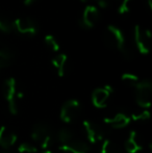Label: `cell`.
Instances as JSON below:
<instances>
[{
    "instance_id": "277c9868",
    "label": "cell",
    "mask_w": 152,
    "mask_h": 153,
    "mask_svg": "<svg viewBox=\"0 0 152 153\" xmlns=\"http://www.w3.org/2000/svg\"><path fill=\"white\" fill-rule=\"evenodd\" d=\"M134 44L141 54H148L150 51L151 31L148 28H143L141 25H136L133 29Z\"/></svg>"
},
{
    "instance_id": "7a4b0ae2",
    "label": "cell",
    "mask_w": 152,
    "mask_h": 153,
    "mask_svg": "<svg viewBox=\"0 0 152 153\" xmlns=\"http://www.w3.org/2000/svg\"><path fill=\"white\" fill-rule=\"evenodd\" d=\"M52 130L46 123L40 122L33 126L31 131V139L35 143H38L42 149L47 150V148L52 143Z\"/></svg>"
},
{
    "instance_id": "ffe728a7",
    "label": "cell",
    "mask_w": 152,
    "mask_h": 153,
    "mask_svg": "<svg viewBox=\"0 0 152 153\" xmlns=\"http://www.w3.org/2000/svg\"><path fill=\"white\" fill-rule=\"evenodd\" d=\"M121 80L124 85H128V87H136L138 85L139 80V77L136 75L132 74V73H123L121 76Z\"/></svg>"
},
{
    "instance_id": "e0dca14e",
    "label": "cell",
    "mask_w": 152,
    "mask_h": 153,
    "mask_svg": "<svg viewBox=\"0 0 152 153\" xmlns=\"http://www.w3.org/2000/svg\"><path fill=\"white\" fill-rule=\"evenodd\" d=\"M56 137H57V141H59L62 145H65V144L69 143V142H71L72 140L74 139V134L69 128L64 127V128L59 130V132H57V134H56Z\"/></svg>"
},
{
    "instance_id": "5b68a950",
    "label": "cell",
    "mask_w": 152,
    "mask_h": 153,
    "mask_svg": "<svg viewBox=\"0 0 152 153\" xmlns=\"http://www.w3.org/2000/svg\"><path fill=\"white\" fill-rule=\"evenodd\" d=\"M134 89L138 105L143 109H148L151 105L152 83L149 80H140Z\"/></svg>"
},
{
    "instance_id": "f1b7e54d",
    "label": "cell",
    "mask_w": 152,
    "mask_h": 153,
    "mask_svg": "<svg viewBox=\"0 0 152 153\" xmlns=\"http://www.w3.org/2000/svg\"><path fill=\"white\" fill-rule=\"evenodd\" d=\"M0 153H13V152L10 151V149H8V150H5V149H3V150H1V152H0Z\"/></svg>"
},
{
    "instance_id": "6da1fadb",
    "label": "cell",
    "mask_w": 152,
    "mask_h": 153,
    "mask_svg": "<svg viewBox=\"0 0 152 153\" xmlns=\"http://www.w3.org/2000/svg\"><path fill=\"white\" fill-rule=\"evenodd\" d=\"M103 42L106 47L119 50L120 52H122L127 46L123 31L115 25H108L105 28L103 32Z\"/></svg>"
},
{
    "instance_id": "d4e9b609",
    "label": "cell",
    "mask_w": 152,
    "mask_h": 153,
    "mask_svg": "<svg viewBox=\"0 0 152 153\" xmlns=\"http://www.w3.org/2000/svg\"><path fill=\"white\" fill-rule=\"evenodd\" d=\"M97 3L100 8H106L108 6V0H97Z\"/></svg>"
},
{
    "instance_id": "ac0fdd59",
    "label": "cell",
    "mask_w": 152,
    "mask_h": 153,
    "mask_svg": "<svg viewBox=\"0 0 152 153\" xmlns=\"http://www.w3.org/2000/svg\"><path fill=\"white\" fill-rule=\"evenodd\" d=\"M101 153H123L122 149L112 140H104L101 146Z\"/></svg>"
},
{
    "instance_id": "9a60e30c",
    "label": "cell",
    "mask_w": 152,
    "mask_h": 153,
    "mask_svg": "<svg viewBox=\"0 0 152 153\" xmlns=\"http://www.w3.org/2000/svg\"><path fill=\"white\" fill-rule=\"evenodd\" d=\"M124 148H125V151L127 153H138L143 149V146L141 145L140 141H139V135L136 131H130L129 137L124 144Z\"/></svg>"
},
{
    "instance_id": "9c48e42d",
    "label": "cell",
    "mask_w": 152,
    "mask_h": 153,
    "mask_svg": "<svg viewBox=\"0 0 152 153\" xmlns=\"http://www.w3.org/2000/svg\"><path fill=\"white\" fill-rule=\"evenodd\" d=\"M99 10L95 5H90L85 6V8L83 10L82 15L80 17L79 20V25L82 27L83 29H91L95 26V24L99 20Z\"/></svg>"
},
{
    "instance_id": "7c38bea8",
    "label": "cell",
    "mask_w": 152,
    "mask_h": 153,
    "mask_svg": "<svg viewBox=\"0 0 152 153\" xmlns=\"http://www.w3.org/2000/svg\"><path fill=\"white\" fill-rule=\"evenodd\" d=\"M18 141V137L13 130L6 126L0 127V147L2 149L8 150L12 148Z\"/></svg>"
},
{
    "instance_id": "4316f807",
    "label": "cell",
    "mask_w": 152,
    "mask_h": 153,
    "mask_svg": "<svg viewBox=\"0 0 152 153\" xmlns=\"http://www.w3.org/2000/svg\"><path fill=\"white\" fill-rule=\"evenodd\" d=\"M147 5H148L149 10H152V0H147Z\"/></svg>"
},
{
    "instance_id": "d6986e66",
    "label": "cell",
    "mask_w": 152,
    "mask_h": 153,
    "mask_svg": "<svg viewBox=\"0 0 152 153\" xmlns=\"http://www.w3.org/2000/svg\"><path fill=\"white\" fill-rule=\"evenodd\" d=\"M44 43L46 47L52 52H57L59 50V44L56 41V39L52 34H46L44 38Z\"/></svg>"
},
{
    "instance_id": "8fae6325",
    "label": "cell",
    "mask_w": 152,
    "mask_h": 153,
    "mask_svg": "<svg viewBox=\"0 0 152 153\" xmlns=\"http://www.w3.org/2000/svg\"><path fill=\"white\" fill-rule=\"evenodd\" d=\"M59 149L63 153H89L90 146L87 142L73 139L69 143L61 145Z\"/></svg>"
},
{
    "instance_id": "8992f818",
    "label": "cell",
    "mask_w": 152,
    "mask_h": 153,
    "mask_svg": "<svg viewBox=\"0 0 152 153\" xmlns=\"http://www.w3.org/2000/svg\"><path fill=\"white\" fill-rule=\"evenodd\" d=\"M81 113V105L80 102L76 99H70L66 101L61 108L59 117L61 120L66 124L75 122Z\"/></svg>"
},
{
    "instance_id": "3957f363",
    "label": "cell",
    "mask_w": 152,
    "mask_h": 153,
    "mask_svg": "<svg viewBox=\"0 0 152 153\" xmlns=\"http://www.w3.org/2000/svg\"><path fill=\"white\" fill-rule=\"evenodd\" d=\"M17 81L14 77H10L3 82L2 85V94H3L4 99L7 102L8 111L12 115H17L18 114V103L16 99L17 93Z\"/></svg>"
},
{
    "instance_id": "44dd1931",
    "label": "cell",
    "mask_w": 152,
    "mask_h": 153,
    "mask_svg": "<svg viewBox=\"0 0 152 153\" xmlns=\"http://www.w3.org/2000/svg\"><path fill=\"white\" fill-rule=\"evenodd\" d=\"M13 30H14V28H13L12 21L8 20L6 17L0 15V31L3 33H10Z\"/></svg>"
},
{
    "instance_id": "7402d4cb",
    "label": "cell",
    "mask_w": 152,
    "mask_h": 153,
    "mask_svg": "<svg viewBox=\"0 0 152 153\" xmlns=\"http://www.w3.org/2000/svg\"><path fill=\"white\" fill-rule=\"evenodd\" d=\"M150 119V111L148 109H143V111H139V113L132 114L130 120L134 122H144Z\"/></svg>"
},
{
    "instance_id": "f546056e",
    "label": "cell",
    "mask_w": 152,
    "mask_h": 153,
    "mask_svg": "<svg viewBox=\"0 0 152 153\" xmlns=\"http://www.w3.org/2000/svg\"><path fill=\"white\" fill-rule=\"evenodd\" d=\"M42 153H52L50 151V150H44V151H43Z\"/></svg>"
},
{
    "instance_id": "603a6c76",
    "label": "cell",
    "mask_w": 152,
    "mask_h": 153,
    "mask_svg": "<svg viewBox=\"0 0 152 153\" xmlns=\"http://www.w3.org/2000/svg\"><path fill=\"white\" fill-rule=\"evenodd\" d=\"M19 153H37L38 148L31 143H22L17 148Z\"/></svg>"
},
{
    "instance_id": "484cf974",
    "label": "cell",
    "mask_w": 152,
    "mask_h": 153,
    "mask_svg": "<svg viewBox=\"0 0 152 153\" xmlns=\"http://www.w3.org/2000/svg\"><path fill=\"white\" fill-rule=\"evenodd\" d=\"M35 1H37V0H23V3H24L25 5H30V4L33 3Z\"/></svg>"
},
{
    "instance_id": "5bb4252c",
    "label": "cell",
    "mask_w": 152,
    "mask_h": 153,
    "mask_svg": "<svg viewBox=\"0 0 152 153\" xmlns=\"http://www.w3.org/2000/svg\"><path fill=\"white\" fill-rule=\"evenodd\" d=\"M51 64L55 68L59 77L65 76L68 71V56L65 53H59V54L55 55L51 61Z\"/></svg>"
},
{
    "instance_id": "2e32d148",
    "label": "cell",
    "mask_w": 152,
    "mask_h": 153,
    "mask_svg": "<svg viewBox=\"0 0 152 153\" xmlns=\"http://www.w3.org/2000/svg\"><path fill=\"white\" fill-rule=\"evenodd\" d=\"M13 62V53L6 46L0 44V69L7 68Z\"/></svg>"
},
{
    "instance_id": "83f0119b",
    "label": "cell",
    "mask_w": 152,
    "mask_h": 153,
    "mask_svg": "<svg viewBox=\"0 0 152 153\" xmlns=\"http://www.w3.org/2000/svg\"><path fill=\"white\" fill-rule=\"evenodd\" d=\"M81 2L83 3H89V2H92V1H97V0H80Z\"/></svg>"
},
{
    "instance_id": "cb8c5ba5",
    "label": "cell",
    "mask_w": 152,
    "mask_h": 153,
    "mask_svg": "<svg viewBox=\"0 0 152 153\" xmlns=\"http://www.w3.org/2000/svg\"><path fill=\"white\" fill-rule=\"evenodd\" d=\"M131 2L132 0H122L119 7H118V13L120 15L128 14L130 10V4H131Z\"/></svg>"
},
{
    "instance_id": "4fadbf2b",
    "label": "cell",
    "mask_w": 152,
    "mask_h": 153,
    "mask_svg": "<svg viewBox=\"0 0 152 153\" xmlns=\"http://www.w3.org/2000/svg\"><path fill=\"white\" fill-rule=\"evenodd\" d=\"M130 121H131L130 117H128L127 115H125L123 113H119L117 115H115L114 117L105 118L104 119V123L114 129L125 128L127 125H129Z\"/></svg>"
},
{
    "instance_id": "ba28073f",
    "label": "cell",
    "mask_w": 152,
    "mask_h": 153,
    "mask_svg": "<svg viewBox=\"0 0 152 153\" xmlns=\"http://www.w3.org/2000/svg\"><path fill=\"white\" fill-rule=\"evenodd\" d=\"M82 126L85 134H87V141L91 144H96L98 142H101L105 137L104 129L96 122L85 120V121L82 122Z\"/></svg>"
},
{
    "instance_id": "52a82bcc",
    "label": "cell",
    "mask_w": 152,
    "mask_h": 153,
    "mask_svg": "<svg viewBox=\"0 0 152 153\" xmlns=\"http://www.w3.org/2000/svg\"><path fill=\"white\" fill-rule=\"evenodd\" d=\"M13 28L23 36H36L38 33V24L29 17H20L13 21Z\"/></svg>"
},
{
    "instance_id": "30bf717a",
    "label": "cell",
    "mask_w": 152,
    "mask_h": 153,
    "mask_svg": "<svg viewBox=\"0 0 152 153\" xmlns=\"http://www.w3.org/2000/svg\"><path fill=\"white\" fill-rule=\"evenodd\" d=\"M114 90L110 85H106L102 88H97L92 93V103L97 108H104L106 107L110 95Z\"/></svg>"
}]
</instances>
